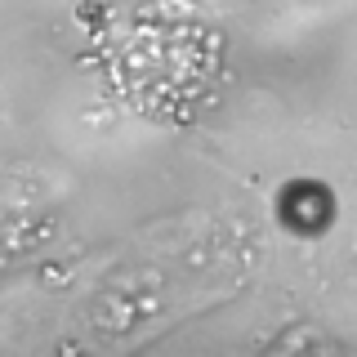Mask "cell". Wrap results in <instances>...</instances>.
<instances>
[{
	"mask_svg": "<svg viewBox=\"0 0 357 357\" xmlns=\"http://www.w3.org/2000/svg\"><path fill=\"white\" fill-rule=\"evenodd\" d=\"M277 219L299 237H321L335 223V192L317 178H290L277 192Z\"/></svg>",
	"mask_w": 357,
	"mask_h": 357,
	"instance_id": "obj_1",
	"label": "cell"
}]
</instances>
